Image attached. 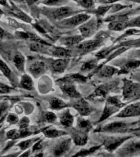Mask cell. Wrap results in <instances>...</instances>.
<instances>
[{
  "label": "cell",
  "instance_id": "cell-1",
  "mask_svg": "<svg viewBox=\"0 0 140 157\" xmlns=\"http://www.w3.org/2000/svg\"><path fill=\"white\" fill-rule=\"evenodd\" d=\"M76 10L71 7L61 6V7H43L41 8V13L48 17L52 21H62V20L68 18L73 16L76 13Z\"/></svg>",
  "mask_w": 140,
  "mask_h": 157
},
{
  "label": "cell",
  "instance_id": "cell-2",
  "mask_svg": "<svg viewBox=\"0 0 140 157\" xmlns=\"http://www.w3.org/2000/svg\"><path fill=\"white\" fill-rule=\"evenodd\" d=\"M120 157H138L140 155V140L130 141L117 151Z\"/></svg>",
  "mask_w": 140,
  "mask_h": 157
},
{
  "label": "cell",
  "instance_id": "cell-3",
  "mask_svg": "<svg viewBox=\"0 0 140 157\" xmlns=\"http://www.w3.org/2000/svg\"><path fill=\"white\" fill-rule=\"evenodd\" d=\"M89 18V15L88 14H84V13H80V14L74 15L71 17L66 18V19L60 21L57 23L58 25L64 28H73V27L78 26L84 24V22L88 21Z\"/></svg>",
  "mask_w": 140,
  "mask_h": 157
},
{
  "label": "cell",
  "instance_id": "cell-4",
  "mask_svg": "<svg viewBox=\"0 0 140 157\" xmlns=\"http://www.w3.org/2000/svg\"><path fill=\"white\" fill-rule=\"evenodd\" d=\"M122 106L123 103L120 101V100L117 97H110V98H108L107 104H106L105 109H104V111H103L102 117L99 120V122L106 120L107 118H108L109 116L112 115V114L116 112V110H119Z\"/></svg>",
  "mask_w": 140,
  "mask_h": 157
},
{
  "label": "cell",
  "instance_id": "cell-5",
  "mask_svg": "<svg viewBox=\"0 0 140 157\" xmlns=\"http://www.w3.org/2000/svg\"><path fill=\"white\" fill-rule=\"evenodd\" d=\"M123 97L125 99H137L138 98H139L140 84L125 79L123 86Z\"/></svg>",
  "mask_w": 140,
  "mask_h": 157
},
{
  "label": "cell",
  "instance_id": "cell-6",
  "mask_svg": "<svg viewBox=\"0 0 140 157\" xmlns=\"http://www.w3.org/2000/svg\"><path fill=\"white\" fill-rule=\"evenodd\" d=\"M130 129V124L124 122H114L108 124L99 128V132H109V133H123Z\"/></svg>",
  "mask_w": 140,
  "mask_h": 157
},
{
  "label": "cell",
  "instance_id": "cell-7",
  "mask_svg": "<svg viewBox=\"0 0 140 157\" xmlns=\"http://www.w3.org/2000/svg\"><path fill=\"white\" fill-rule=\"evenodd\" d=\"M57 82L60 83V88H61V91L67 97L72 98V99H77V98H81V95L78 91L76 90V87L72 82L65 80L63 78L59 79V80H57Z\"/></svg>",
  "mask_w": 140,
  "mask_h": 157
},
{
  "label": "cell",
  "instance_id": "cell-8",
  "mask_svg": "<svg viewBox=\"0 0 140 157\" xmlns=\"http://www.w3.org/2000/svg\"><path fill=\"white\" fill-rule=\"evenodd\" d=\"M103 39L102 38H98L93 40H88V41L83 42L77 44L76 47V50L78 51L80 53H87L89 52H92L98 48V47L101 46V44H103Z\"/></svg>",
  "mask_w": 140,
  "mask_h": 157
},
{
  "label": "cell",
  "instance_id": "cell-9",
  "mask_svg": "<svg viewBox=\"0 0 140 157\" xmlns=\"http://www.w3.org/2000/svg\"><path fill=\"white\" fill-rule=\"evenodd\" d=\"M103 145L108 151H113L120 147L125 142L128 141L130 137H105Z\"/></svg>",
  "mask_w": 140,
  "mask_h": 157
},
{
  "label": "cell",
  "instance_id": "cell-10",
  "mask_svg": "<svg viewBox=\"0 0 140 157\" xmlns=\"http://www.w3.org/2000/svg\"><path fill=\"white\" fill-rule=\"evenodd\" d=\"M140 115V102L133 103L131 105H127L117 115V117L120 118H129L136 117Z\"/></svg>",
  "mask_w": 140,
  "mask_h": 157
},
{
  "label": "cell",
  "instance_id": "cell-11",
  "mask_svg": "<svg viewBox=\"0 0 140 157\" xmlns=\"http://www.w3.org/2000/svg\"><path fill=\"white\" fill-rule=\"evenodd\" d=\"M98 23L95 19H92L90 21L86 22V23L84 22L80 26V30L82 36L84 38L92 36L98 27Z\"/></svg>",
  "mask_w": 140,
  "mask_h": 157
},
{
  "label": "cell",
  "instance_id": "cell-12",
  "mask_svg": "<svg viewBox=\"0 0 140 157\" xmlns=\"http://www.w3.org/2000/svg\"><path fill=\"white\" fill-rule=\"evenodd\" d=\"M71 146V138H67V139H64L62 141L57 143V144L54 147L52 153L53 155L56 157H61L63 155H65L66 152L68 151Z\"/></svg>",
  "mask_w": 140,
  "mask_h": 157
},
{
  "label": "cell",
  "instance_id": "cell-13",
  "mask_svg": "<svg viewBox=\"0 0 140 157\" xmlns=\"http://www.w3.org/2000/svg\"><path fill=\"white\" fill-rule=\"evenodd\" d=\"M75 102L73 103V107L82 116H87L90 114L91 107L88 105V102L86 101L84 98H80L77 99H75Z\"/></svg>",
  "mask_w": 140,
  "mask_h": 157
},
{
  "label": "cell",
  "instance_id": "cell-14",
  "mask_svg": "<svg viewBox=\"0 0 140 157\" xmlns=\"http://www.w3.org/2000/svg\"><path fill=\"white\" fill-rule=\"evenodd\" d=\"M6 9H7V12H8V14L12 15V16H14L17 18H19L20 20H22V21L28 22V23L31 22V17H29L26 13H25L23 11H21L20 8H18L17 6H15L12 3V2H10V6L6 7Z\"/></svg>",
  "mask_w": 140,
  "mask_h": 157
},
{
  "label": "cell",
  "instance_id": "cell-15",
  "mask_svg": "<svg viewBox=\"0 0 140 157\" xmlns=\"http://www.w3.org/2000/svg\"><path fill=\"white\" fill-rule=\"evenodd\" d=\"M47 66L43 61H35L29 66V71L34 78L39 77L46 71Z\"/></svg>",
  "mask_w": 140,
  "mask_h": 157
},
{
  "label": "cell",
  "instance_id": "cell-16",
  "mask_svg": "<svg viewBox=\"0 0 140 157\" xmlns=\"http://www.w3.org/2000/svg\"><path fill=\"white\" fill-rule=\"evenodd\" d=\"M69 59L68 58H59L53 60L51 62V70L56 73H63L66 67L68 66Z\"/></svg>",
  "mask_w": 140,
  "mask_h": 157
},
{
  "label": "cell",
  "instance_id": "cell-17",
  "mask_svg": "<svg viewBox=\"0 0 140 157\" xmlns=\"http://www.w3.org/2000/svg\"><path fill=\"white\" fill-rule=\"evenodd\" d=\"M71 137L75 144L77 146H84L88 142V135L87 132H84L80 130H74Z\"/></svg>",
  "mask_w": 140,
  "mask_h": 157
},
{
  "label": "cell",
  "instance_id": "cell-18",
  "mask_svg": "<svg viewBox=\"0 0 140 157\" xmlns=\"http://www.w3.org/2000/svg\"><path fill=\"white\" fill-rule=\"evenodd\" d=\"M33 132L28 131L25 128H20V129H12L7 132V138L10 139H17V138H22V137H28L31 135Z\"/></svg>",
  "mask_w": 140,
  "mask_h": 157
},
{
  "label": "cell",
  "instance_id": "cell-19",
  "mask_svg": "<svg viewBox=\"0 0 140 157\" xmlns=\"http://www.w3.org/2000/svg\"><path fill=\"white\" fill-rule=\"evenodd\" d=\"M60 123L62 126L66 128H71L74 123V117L70 110H66L60 115Z\"/></svg>",
  "mask_w": 140,
  "mask_h": 157
},
{
  "label": "cell",
  "instance_id": "cell-20",
  "mask_svg": "<svg viewBox=\"0 0 140 157\" xmlns=\"http://www.w3.org/2000/svg\"><path fill=\"white\" fill-rule=\"evenodd\" d=\"M0 71L2 72V74L5 77H7L11 81V83L14 84L15 82H16V78L12 74V70L9 68V66H7L6 62L2 61L1 58H0Z\"/></svg>",
  "mask_w": 140,
  "mask_h": 157
},
{
  "label": "cell",
  "instance_id": "cell-21",
  "mask_svg": "<svg viewBox=\"0 0 140 157\" xmlns=\"http://www.w3.org/2000/svg\"><path fill=\"white\" fill-rule=\"evenodd\" d=\"M42 132H44L45 137H49V138H55V137H61L63 135H66V132L63 131H60L52 127H46L42 129Z\"/></svg>",
  "mask_w": 140,
  "mask_h": 157
},
{
  "label": "cell",
  "instance_id": "cell-22",
  "mask_svg": "<svg viewBox=\"0 0 140 157\" xmlns=\"http://www.w3.org/2000/svg\"><path fill=\"white\" fill-rule=\"evenodd\" d=\"M18 85H19L20 88H23V89L32 90L34 88V82H33V79L29 75L25 74V75H22Z\"/></svg>",
  "mask_w": 140,
  "mask_h": 157
},
{
  "label": "cell",
  "instance_id": "cell-23",
  "mask_svg": "<svg viewBox=\"0 0 140 157\" xmlns=\"http://www.w3.org/2000/svg\"><path fill=\"white\" fill-rule=\"evenodd\" d=\"M12 61H13V64L16 66V68L23 73L25 71V62L24 56L21 52H17L13 56Z\"/></svg>",
  "mask_w": 140,
  "mask_h": 157
},
{
  "label": "cell",
  "instance_id": "cell-24",
  "mask_svg": "<svg viewBox=\"0 0 140 157\" xmlns=\"http://www.w3.org/2000/svg\"><path fill=\"white\" fill-rule=\"evenodd\" d=\"M51 53L58 58H68L71 56V51L68 49L61 48V47H54L51 49Z\"/></svg>",
  "mask_w": 140,
  "mask_h": 157
},
{
  "label": "cell",
  "instance_id": "cell-25",
  "mask_svg": "<svg viewBox=\"0 0 140 157\" xmlns=\"http://www.w3.org/2000/svg\"><path fill=\"white\" fill-rule=\"evenodd\" d=\"M84 39L83 36H79V35H75V36H69L66 37L62 39L61 44L67 47H72L76 46L77 44H79L82 41V39Z\"/></svg>",
  "mask_w": 140,
  "mask_h": 157
},
{
  "label": "cell",
  "instance_id": "cell-26",
  "mask_svg": "<svg viewBox=\"0 0 140 157\" xmlns=\"http://www.w3.org/2000/svg\"><path fill=\"white\" fill-rule=\"evenodd\" d=\"M118 71V70L115 67L110 66H105L101 68L99 71V76L101 77H111L114 74H115Z\"/></svg>",
  "mask_w": 140,
  "mask_h": 157
},
{
  "label": "cell",
  "instance_id": "cell-27",
  "mask_svg": "<svg viewBox=\"0 0 140 157\" xmlns=\"http://www.w3.org/2000/svg\"><path fill=\"white\" fill-rule=\"evenodd\" d=\"M68 2V0H41V3L46 7H56L65 6Z\"/></svg>",
  "mask_w": 140,
  "mask_h": 157
},
{
  "label": "cell",
  "instance_id": "cell-28",
  "mask_svg": "<svg viewBox=\"0 0 140 157\" xmlns=\"http://www.w3.org/2000/svg\"><path fill=\"white\" fill-rule=\"evenodd\" d=\"M49 105L52 110H61L66 107V104L63 101L57 98H52L49 101Z\"/></svg>",
  "mask_w": 140,
  "mask_h": 157
},
{
  "label": "cell",
  "instance_id": "cell-29",
  "mask_svg": "<svg viewBox=\"0 0 140 157\" xmlns=\"http://www.w3.org/2000/svg\"><path fill=\"white\" fill-rule=\"evenodd\" d=\"M140 66V60H130L125 63L124 66H123L122 68V72L124 73H127L128 71H132V70H134V69L138 68V66Z\"/></svg>",
  "mask_w": 140,
  "mask_h": 157
},
{
  "label": "cell",
  "instance_id": "cell-30",
  "mask_svg": "<svg viewBox=\"0 0 140 157\" xmlns=\"http://www.w3.org/2000/svg\"><path fill=\"white\" fill-rule=\"evenodd\" d=\"M77 124H78L79 130L83 131L84 132H88L91 129V128H92V124H90V122L88 120L82 119V118L79 119Z\"/></svg>",
  "mask_w": 140,
  "mask_h": 157
},
{
  "label": "cell",
  "instance_id": "cell-31",
  "mask_svg": "<svg viewBox=\"0 0 140 157\" xmlns=\"http://www.w3.org/2000/svg\"><path fill=\"white\" fill-rule=\"evenodd\" d=\"M37 141H39V138H36V139H29L25 140V141H23V142L18 143V147L21 148V150L22 151H25V150L28 149L29 147H31L33 143Z\"/></svg>",
  "mask_w": 140,
  "mask_h": 157
},
{
  "label": "cell",
  "instance_id": "cell-32",
  "mask_svg": "<svg viewBox=\"0 0 140 157\" xmlns=\"http://www.w3.org/2000/svg\"><path fill=\"white\" fill-rule=\"evenodd\" d=\"M96 66H97V61H95V60H90V61H87V62L83 64V66L81 67V71H89L95 68Z\"/></svg>",
  "mask_w": 140,
  "mask_h": 157
},
{
  "label": "cell",
  "instance_id": "cell-33",
  "mask_svg": "<svg viewBox=\"0 0 140 157\" xmlns=\"http://www.w3.org/2000/svg\"><path fill=\"white\" fill-rule=\"evenodd\" d=\"M56 115L52 111H48L45 113V115L44 116V120L45 122L49 123V124H54L56 121Z\"/></svg>",
  "mask_w": 140,
  "mask_h": 157
},
{
  "label": "cell",
  "instance_id": "cell-34",
  "mask_svg": "<svg viewBox=\"0 0 140 157\" xmlns=\"http://www.w3.org/2000/svg\"><path fill=\"white\" fill-rule=\"evenodd\" d=\"M107 93V88L105 86H100L96 89L95 93H93L94 97H104Z\"/></svg>",
  "mask_w": 140,
  "mask_h": 157
},
{
  "label": "cell",
  "instance_id": "cell-35",
  "mask_svg": "<svg viewBox=\"0 0 140 157\" xmlns=\"http://www.w3.org/2000/svg\"><path fill=\"white\" fill-rule=\"evenodd\" d=\"M7 123H9L11 124H18V122H19V119H18L17 115L11 113V114H9V115H7Z\"/></svg>",
  "mask_w": 140,
  "mask_h": 157
},
{
  "label": "cell",
  "instance_id": "cell-36",
  "mask_svg": "<svg viewBox=\"0 0 140 157\" xmlns=\"http://www.w3.org/2000/svg\"><path fill=\"white\" fill-rule=\"evenodd\" d=\"M12 35L9 34L8 32L6 31L4 29H2V27H0V40H3V39H12Z\"/></svg>",
  "mask_w": 140,
  "mask_h": 157
},
{
  "label": "cell",
  "instance_id": "cell-37",
  "mask_svg": "<svg viewBox=\"0 0 140 157\" xmlns=\"http://www.w3.org/2000/svg\"><path fill=\"white\" fill-rule=\"evenodd\" d=\"M29 124V120L28 117H23L19 120L18 125H19L20 128H25L28 127Z\"/></svg>",
  "mask_w": 140,
  "mask_h": 157
},
{
  "label": "cell",
  "instance_id": "cell-38",
  "mask_svg": "<svg viewBox=\"0 0 140 157\" xmlns=\"http://www.w3.org/2000/svg\"><path fill=\"white\" fill-rule=\"evenodd\" d=\"M128 26L140 27V16L128 21Z\"/></svg>",
  "mask_w": 140,
  "mask_h": 157
},
{
  "label": "cell",
  "instance_id": "cell-39",
  "mask_svg": "<svg viewBox=\"0 0 140 157\" xmlns=\"http://www.w3.org/2000/svg\"><path fill=\"white\" fill-rule=\"evenodd\" d=\"M7 110H8V105L7 104H6V103L0 104V120L4 117Z\"/></svg>",
  "mask_w": 140,
  "mask_h": 157
},
{
  "label": "cell",
  "instance_id": "cell-40",
  "mask_svg": "<svg viewBox=\"0 0 140 157\" xmlns=\"http://www.w3.org/2000/svg\"><path fill=\"white\" fill-rule=\"evenodd\" d=\"M13 88L12 87H10L8 85H6L4 83H2L0 82V93L4 94V93H8L12 90Z\"/></svg>",
  "mask_w": 140,
  "mask_h": 157
},
{
  "label": "cell",
  "instance_id": "cell-41",
  "mask_svg": "<svg viewBox=\"0 0 140 157\" xmlns=\"http://www.w3.org/2000/svg\"><path fill=\"white\" fill-rule=\"evenodd\" d=\"M111 6H109V7H99L95 11L96 14L98 15V17H103V15H105V13L107 12L108 10L111 9Z\"/></svg>",
  "mask_w": 140,
  "mask_h": 157
},
{
  "label": "cell",
  "instance_id": "cell-42",
  "mask_svg": "<svg viewBox=\"0 0 140 157\" xmlns=\"http://www.w3.org/2000/svg\"><path fill=\"white\" fill-rule=\"evenodd\" d=\"M0 5L4 7H7L10 6V2H8V0H0Z\"/></svg>",
  "mask_w": 140,
  "mask_h": 157
},
{
  "label": "cell",
  "instance_id": "cell-43",
  "mask_svg": "<svg viewBox=\"0 0 140 157\" xmlns=\"http://www.w3.org/2000/svg\"><path fill=\"white\" fill-rule=\"evenodd\" d=\"M30 153H31V151H26L24 152V153H22V154L21 155H19L18 157H29Z\"/></svg>",
  "mask_w": 140,
  "mask_h": 157
},
{
  "label": "cell",
  "instance_id": "cell-44",
  "mask_svg": "<svg viewBox=\"0 0 140 157\" xmlns=\"http://www.w3.org/2000/svg\"><path fill=\"white\" fill-rule=\"evenodd\" d=\"M39 0H25V2L29 5H34L35 2H39Z\"/></svg>",
  "mask_w": 140,
  "mask_h": 157
},
{
  "label": "cell",
  "instance_id": "cell-45",
  "mask_svg": "<svg viewBox=\"0 0 140 157\" xmlns=\"http://www.w3.org/2000/svg\"><path fill=\"white\" fill-rule=\"evenodd\" d=\"M34 157H44V154H43V153H39V154L35 155Z\"/></svg>",
  "mask_w": 140,
  "mask_h": 157
},
{
  "label": "cell",
  "instance_id": "cell-46",
  "mask_svg": "<svg viewBox=\"0 0 140 157\" xmlns=\"http://www.w3.org/2000/svg\"><path fill=\"white\" fill-rule=\"evenodd\" d=\"M135 55H136V56H137V57H138V58H140V51L137 52V53L135 54Z\"/></svg>",
  "mask_w": 140,
  "mask_h": 157
},
{
  "label": "cell",
  "instance_id": "cell-47",
  "mask_svg": "<svg viewBox=\"0 0 140 157\" xmlns=\"http://www.w3.org/2000/svg\"><path fill=\"white\" fill-rule=\"evenodd\" d=\"M137 124H138V128H140V120H138V123H137Z\"/></svg>",
  "mask_w": 140,
  "mask_h": 157
},
{
  "label": "cell",
  "instance_id": "cell-48",
  "mask_svg": "<svg viewBox=\"0 0 140 157\" xmlns=\"http://www.w3.org/2000/svg\"><path fill=\"white\" fill-rule=\"evenodd\" d=\"M130 1H134V2H140V0H130Z\"/></svg>",
  "mask_w": 140,
  "mask_h": 157
},
{
  "label": "cell",
  "instance_id": "cell-49",
  "mask_svg": "<svg viewBox=\"0 0 140 157\" xmlns=\"http://www.w3.org/2000/svg\"><path fill=\"white\" fill-rule=\"evenodd\" d=\"M12 155H7V156H0V157H11Z\"/></svg>",
  "mask_w": 140,
  "mask_h": 157
}]
</instances>
